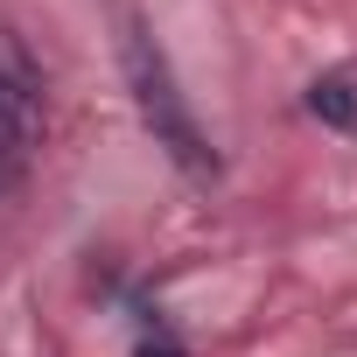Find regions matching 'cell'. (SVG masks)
<instances>
[{"instance_id": "obj_3", "label": "cell", "mask_w": 357, "mask_h": 357, "mask_svg": "<svg viewBox=\"0 0 357 357\" xmlns=\"http://www.w3.org/2000/svg\"><path fill=\"white\" fill-rule=\"evenodd\" d=\"M36 133H43L36 91H29L15 70H0V140H36Z\"/></svg>"}, {"instance_id": "obj_2", "label": "cell", "mask_w": 357, "mask_h": 357, "mask_svg": "<svg viewBox=\"0 0 357 357\" xmlns=\"http://www.w3.org/2000/svg\"><path fill=\"white\" fill-rule=\"evenodd\" d=\"M308 112H315L322 126H336V133H357V84H350L343 70L315 77V84H308Z\"/></svg>"}, {"instance_id": "obj_4", "label": "cell", "mask_w": 357, "mask_h": 357, "mask_svg": "<svg viewBox=\"0 0 357 357\" xmlns=\"http://www.w3.org/2000/svg\"><path fill=\"white\" fill-rule=\"evenodd\" d=\"M140 357H183V350H175L168 336H147V343H140Z\"/></svg>"}, {"instance_id": "obj_1", "label": "cell", "mask_w": 357, "mask_h": 357, "mask_svg": "<svg viewBox=\"0 0 357 357\" xmlns=\"http://www.w3.org/2000/svg\"><path fill=\"white\" fill-rule=\"evenodd\" d=\"M112 50H119V70H126V91H133V112H140V126L154 133V147L190 175V183H218V147H211V133L197 126V112H190V98H183V84H175V70H168V50L154 43V29L133 15V8H112Z\"/></svg>"}]
</instances>
